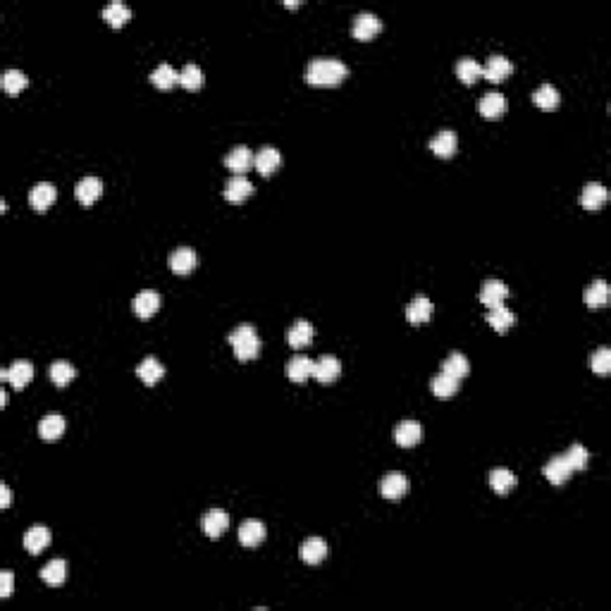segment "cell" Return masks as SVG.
<instances>
[{
    "label": "cell",
    "mask_w": 611,
    "mask_h": 611,
    "mask_svg": "<svg viewBox=\"0 0 611 611\" xmlns=\"http://www.w3.org/2000/svg\"><path fill=\"white\" fill-rule=\"evenodd\" d=\"M349 75V67H346L341 60L334 58H316L311 60L306 70V82L313 84V86H334V84H341Z\"/></svg>",
    "instance_id": "1"
},
{
    "label": "cell",
    "mask_w": 611,
    "mask_h": 611,
    "mask_svg": "<svg viewBox=\"0 0 611 611\" xmlns=\"http://www.w3.org/2000/svg\"><path fill=\"white\" fill-rule=\"evenodd\" d=\"M227 341L232 344L234 356L244 363L254 361V358L261 354V337H258L254 325H239V327L227 337Z\"/></svg>",
    "instance_id": "2"
},
{
    "label": "cell",
    "mask_w": 611,
    "mask_h": 611,
    "mask_svg": "<svg viewBox=\"0 0 611 611\" xmlns=\"http://www.w3.org/2000/svg\"><path fill=\"white\" fill-rule=\"evenodd\" d=\"M31 378H33V366L29 361H15L10 368L0 370V380L10 382L15 389H24V387L31 382Z\"/></svg>",
    "instance_id": "3"
},
{
    "label": "cell",
    "mask_w": 611,
    "mask_h": 611,
    "mask_svg": "<svg viewBox=\"0 0 611 611\" xmlns=\"http://www.w3.org/2000/svg\"><path fill=\"white\" fill-rule=\"evenodd\" d=\"M380 31H382V22H380L373 13L356 15L354 26H351V33H354V38H358V41H370V38L378 36Z\"/></svg>",
    "instance_id": "4"
},
{
    "label": "cell",
    "mask_w": 611,
    "mask_h": 611,
    "mask_svg": "<svg viewBox=\"0 0 611 611\" xmlns=\"http://www.w3.org/2000/svg\"><path fill=\"white\" fill-rule=\"evenodd\" d=\"M55 196H58V192H55L53 184L38 182V184H33L31 192H29V203L36 212H46L50 206L55 203Z\"/></svg>",
    "instance_id": "5"
},
{
    "label": "cell",
    "mask_w": 611,
    "mask_h": 611,
    "mask_svg": "<svg viewBox=\"0 0 611 611\" xmlns=\"http://www.w3.org/2000/svg\"><path fill=\"white\" fill-rule=\"evenodd\" d=\"M196 263H199V256H196L194 249H189V246H182V249H177L175 254H172L170 258H167V265H170V270L175 274H189L196 270Z\"/></svg>",
    "instance_id": "6"
},
{
    "label": "cell",
    "mask_w": 611,
    "mask_h": 611,
    "mask_svg": "<svg viewBox=\"0 0 611 611\" xmlns=\"http://www.w3.org/2000/svg\"><path fill=\"white\" fill-rule=\"evenodd\" d=\"M341 375V363L337 356L327 354L323 356L320 361H316V368H313V378L318 380V382L323 385H332L334 380H337Z\"/></svg>",
    "instance_id": "7"
},
{
    "label": "cell",
    "mask_w": 611,
    "mask_h": 611,
    "mask_svg": "<svg viewBox=\"0 0 611 611\" xmlns=\"http://www.w3.org/2000/svg\"><path fill=\"white\" fill-rule=\"evenodd\" d=\"M279 165H282V155H279V150L272 148V146H263L254 155V167L263 177H270Z\"/></svg>",
    "instance_id": "8"
},
{
    "label": "cell",
    "mask_w": 611,
    "mask_h": 611,
    "mask_svg": "<svg viewBox=\"0 0 611 611\" xmlns=\"http://www.w3.org/2000/svg\"><path fill=\"white\" fill-rule=\"evenodd\" d=\"M158 308H160V294L153 289L139 291L137 299H134V313H137L139 318H144V320L153 318L155 313H158Z\"/></svg>",
    "instance_id": "9"
},
{
    "label": "cell",
    "mask_w": 611,
    "mask_h": 611,
    "mask_svg": "<svg viewBox=\"0 0 611 611\" xmlns=\"http://www.w3.org/2000/svg\"><path fill=\"white\" fill-rule=\"evenodd\" d=\"M201 525H203L206 535L212 537V540H217V537H220L222 532L229 528V516L222 511V509H210V511L203 513V518H201Z\"/></svg>",
    "instance_id": "10"
},
{
    "label": "cell",
    "mask_w": 611,
    "mask_h": 611,
    "mask_svg": "<svg viewBox=\"0 0 611 611\" xmlns=\"http://www.w3.org/2000/svg\"><path fill=\"white\" fill-rule=\"evenodd\" d=\"M607 199H609L607 187H604V184H599V182H590V184H585V189H582V194H580V203H582V208H585V210H592V212L602 208V206L607 203Z\"/></svg>",
    "instance_id": "11"
},
{
    "label": "cell",
    "mask_w": 611,
    "mask_h": 611,
    "mask_svg": "<svg viewBox=\"0 0 611 611\" xmlns=\"http://www.w3.org/2000/svg\"><path fill=\"white\" fill-rule=\"evenodd\" d=\"M509 296V287L502 282V279H487L480 289V301L487 308H497L504 304V299Z\"/></svg>",
    "instance_id": "12"
},
{
    "label": "cell",
    "mask_w": 611,
    "mask_h": 611,
    "mask_svg": "<svg viewBox=\"0 0 611 611\" xmlns=\"http://www.w3.org/2000/svg\"><path fill=\"white\" fill-rule=\"evenodd\" d=\"M251 194H254V184H251L244 175H237V177L227 179L225 192H222V196H225L229 203H242V201L249 199Z\"/></svg>",
    "instance_id": "13"
},
{
    "label": "cell",
    "mask_w": 611,
    "mask_h": 611,
    "mask_svg": "<svg viewBox=\"0 0 611 611\" xmlns=\"http://www.w3.org/2000/svg\"><path fill=\"white\" fill-rule=\"evenodd\" d=\"M513 72V65L509 63L504 55H490L487 63L483 65V77H487L490 82H504L509 75Z\"/></svg>",
    "instance_id": "14"
},
{
    "label": "cell",
    "mask_w": 611,
    "mask_h": 611,
    "mask_svg": "<svg viewBox=\"0 0 611 611\" xmlns=\"http://www.w3.org/2000/svg\"><path fill=\"white\" fill-rule=\"evenodd\" d=\"M408 492V480L403 473H389L380 480V495L385 499H401Z\"/></svg>",
    "instance_id": "15"
},
{
    "label": "cell",
    "mask_w": 611,
    "mask_h": 611,
    "mask_svg": "<svg viewBox=\"0 0 611 611\" xmlns=\"http://www.w3.org/2000/svg\"><path fill=\"white\" fill-rule=\"evenodd\" d=\"M313 337H316V330H313V325L308 320H296L287 332V341L291 349H306L313 341Z\"/></svg>",
    "instance_id": "16"
},
{
    "label": "cell",
    "mask_w": 611,
    "mask_h": 611,
    "mask_svg": "<svg viewBox=\"0 0 611 611\" xmlns=\"http://www.w3.org/2000/svg\"><path fill=\"white\" fill-rule=\"evenodd\" d=\"M313 368H316V361H311L308 356H294L287 363V378L296 385H304L308 378H313Z\"/></svg>",
    "instance_id": "17"
},
{
    "label": "cell",
    "mask_w": 611,
    "mask_h": 611,
    "mask_svg": "<svg viewBox=\"0 0 611 611\" xmlns=\"http://www.w3.org/2000/svg\"><path fill=\"white\" fill-rule=\"evenodd\" d=\"M433 318V301L428 296H416L411 304L406 306V320L411 325H423Z\"/></svg>",
    "instance_id": "18"
},
{
    "label": "cell",
    "mask_w": 611,
    "mask_h": 611,
    "mask_svg": "<svg viewBox=\"0 0 611 611\" xmlns=\"http://www.w3.org/2000/svg\"><path fill=\"white\" fill-rule=\"evenodd\" d=\"M299 554H301V562L304 564L316 566V564L325 562V557H327V545H325V540H320V537H308L304 545H301Z\"/></svg>",
    "instance_id": "19"
},
{
    "label": "cell",
    "mask_w": 611,
    "mask_h": 611,
    "mask_svg": "<svg viewBox=\"0 0 611 611\" xmlns=\"http://www.w3.org/2000/svg\"><path fill=\"white\" fill-rule=\"evenodd\" d=\"M254 155L256 153H251L246 146H237V148H232L225 155V165L232 172H237V175H244V172H249V167L254 165Z\"/></svg>",
    "instance_id": "20"
},
{
    "label": "cell",
    "mask_w": 611,
    "mask_h": 611,
    "mask_svg": "<svg viewBox=\"0 0 611 611\" xmlns=\"http://www.w3.org/2000/svg\"><path fill=\"white\" fill-rule=\"evenodd\" d=\"M103 194V182L98 177H84L79 184H77V199H79L82 206H91L96 203Z\"/></svg>",
    "instance_id": "21"
},
{
    "label": "cell",
    "mask_w": 611,
    "mask_h": 611,
    "mask_svg": "<svg viewBox=\"0 0 611 611\" xmlns=\"http://www.w3.org/2000/svg\"><path fill=\"white\" fill-rule=\"evenodd\" d=\"M420 440H423V425L413 423V420H406V423L396 425L394 442L399 447H416Z\"/></svg>",
    "instance_id": "22"
},
{
    "label": "cell",
    "mask_w": 611,
    "mask_h": 611,
    "mask_svg": "<svg viewBox=\"0 0 611 611\" xmlns=\"http://www.w3.org/2000/svg\"><path fill=\"white\" fill-rule=\"evenodd\" d=\"M573 475V470H571L569 461H566V456L562 454V456H554L552 461L545 466V478L549 480L552 485H564L566 480Z\"/></svg>",
    "instance_id": "23"
},
{
    "label": "cell",
    "mask_w": 611,
    "mask_h": 611,
    "mask_svg": "<svg viewBox=\"0 0 611 611\" xmlns=\"http://www.w3.org/2000/svg\"><path fill=\"white\" fill-rule=\"evenodd\" d=\"M65 433V418L58 416V413H50L38 423V435H41L43 442H58Z\"/></svg>",
    "instance_id": "24"
},
{
    "label": "cell",
    "mask_w": 611,
    "mask_h": 611,
    "mask_svg": "<svg viewBox=\"0 0 611 611\" xmlns=\"http://www.w3.org/2000/svg\"><path fill=\"white\" fill-rule=\"evenodd\" d=\"M137 375H139V380H141L144 385L153 387V385H158V382H160V378H162V375H165V368L160 366L158 358L148 356V358H144V361L139 363Z\"/></svg>",
    "instance_id": "25"
},
{
    "label": "cell",
    "mask_w": 611,
    "mask_h": 611,
    "mask_svg": "<svg viewBox=\"0 0 611 611\" xmlns=\"http://www.w3.org/2000/svg\"><path fill=\"white\" fill-rule=\"evenodd\" d=\"M50 545V530L46 525H33L24 535V547L29 554H41Z\"/></svg>",
    "instance_id": "26"
},
{
    "label": "cell",
    "mask_w": 611,
    "mask_h": 611,
    "mask_svg": "<svg viewBox=\"0 0 611 611\" xmlns=\"http://www.w3.org/2000/svg\"><path fill=\"white\" fill-rule=\"evenodd\" d=\"M265 540V525L261 520H244L239 528V542L244 547H258Z\"/></svg>",
    "instance_id": "27"
},
{
    "label": "cell",
    "mask_w": 611,
    "mask_h": 611,
    "mask_svg": "<svg viewBox=\"0 0 611 611\" xmlns=\"http://www.w3.org/2000/svg\"><path fill=\"white\" fill-rule=\"evenodd\" d=\"M478 108L485 120H499V117L506 113V98H504L502 93H487V96H483V100H480Z\"/></svg>",
    "instance_id": "28"
},
{
    "label": "cell",
    "mask_w": 611,
    "mask_h": 611,
    "mask_svg": "<svg viewBox=\"0 0 611 611\" xmlns=\"http://www.w3.org/2000/svg\"><path fill=\"white\" fill-rule=\"evenodd\" d=\"M456 146H458V139H456V134L449 132V129L440 132L433 139V141H430V148H433V153L440 155V158H451V155L456 153Z\"/></svg>",
    "instance_id": "29"
},
{
    "label": "cell",
    "mask_w": 611,
    "mask_h": 611,
    "mask_svg": "<svg viewBox=\"0 0 611 611\" xmlns=\"http://www.w3.org/2000/svg\"><path fill=\"white\" fill-rule=\"evenodd\" d=\"M458 387H461V380L451 378V375L447 373H440L433 378V382H430V389H433L435 396H440V399H447V396H454L458 392Z\"/></svg>",
    "instance_id": "30"
},
{
    "label": "cell",
    "mask_w": 611,
    "mask_h": 611,
    "mask_svg": "<svg viewBox=\"0 0 611 611\" xmlns=\"http://www.w3.org/2000/svg\"><path fill=\"white\" fill-rule=\"evenodd\" d=\"M150 82L160 88V91H170L179 84V72L172 65H160L155 67V72L150 75Z\"/></svg>",
    "instance_id": "31"
},
{
    "label": "cell",
    "mask_w": 611,
    "mask_h": 611,
    "mask_svg": "<svg viewBox=\"0 0 611 611\" xmlns=\"http://www.w3.org/2000/svg\"><path fill=\"white\" fill-rule=\"evenodd\" d=\"M490 487L497 495H509L516 487V475L509 468H495L490 473Z\"/></svg>",
    "instance_id": "32"
},
{
    "label": "cell",
    "mask_w": 611,
    "mask_h": 611,
    "mask_svg": "<svg viewBox=\"0 0 611 611\" xmlns=\"http://www.w3.org/2000/svg\"><path fill=\"white\" fill-rule=\"evenodd\" d=\"M585 304L590 308H602L609 304V284L604 279H595L585 289Z\"/></svg>",
    "instance_id": "33"
},
{
    "label": "cell",
    "mask_w": 611,
    "mask_h": 611,
    "mask_svg": "<svg viewBox=\"0 0 611 611\" xmlns=\"http://www.w3.org/2000/svg\"><path fill=\"white\" fill-rule=\"evenodd\" d=\"M103 20L108 22L110 26H115V29H120V26H125L129 20H132V10L127 8V5H122V3H110V5H105V10H103Z\"/></svg>",
    "instance_id": "34"
},
{
    "label": "cell",
    "mask_w": 611,
    "mask_h": 611,
    "mask_svg": "<svg viewBox=\"0 0 611 611\" xmlns=\"http://www.w3.org/2000/svg\"><path fill=\"white\" fill-rule=\"evenodd\" d=\"M41 578L53 587L63 585L65 578H67V564L63 562V559H53V562H48L41 569Z\"/></svg>",
    "instance_id": "35"
},
{
    "label": "cell",
    "mask_w": 611,
    "mask_h": 611,
    "mask_svg": "<svg viewBox=\"0 0 611 611\" xmlns=\"http://www.w3.org/2000/svg\"><path fill=\"white\" fill-rule=\"evenodd\" d=\"M487 323L492 325V330H497V332L502 334L516 323V316L509 311V308L497 306V308H490V313H487Z\"/></svg>",
    "instance_id": "36"
},
{
    "label": "cell",
    "mask_w": 611,
    "mask_h": 611,
    "mask_svg": "<svg viewBox=\"0 0 611 611\" xmlns=\"http://www.w3.org/2000/svg\"><path fill=\"white\" fill-rule=\"evenodd\" d=\"M442 373L451 375V378H456V380H463L470 373L468 358L463 354H458V351H454V354L442 363Z\"/></svg>",
    "instance_id": "37"
},
{
    "label": "cell",
    "mask_w": 611,
    "mask_h": 611,
    "mask_svg": "<svg viewBox=\"0 0 611 611\" xmlns=\"http://www.w3.org/2000/svg\"><path fill=\"white\" fill-rule=\"evenodd\" d=\"M179 84H182L187 91H199V88L203 86V72H201V67L194 63L184 65V70L179 72Z\"/></svg>",
    "instance_id": "38"
},
{
    "label": "cell",
    "mask_w": 611,
    "mask_h": 611,
    "mask_svg": "<svg viewBox=\"0 0 611 611\" xmlns=\"http://www.w3.org/2000/svg\"><path fill=\"white\" fill-rule=\"evenodd\" d=\"M456 77L461 79L463 84H473L478 82V77H483V65L478 63V60L473 58H463L458 60L456 65Z\"/></svg>",
    "instance_id": "39"
},
{
    "label": "cell",
    "mask_w": 611,
    "mask_h": 611,
    "mask_svg": "<svg viewBox=\"0 0 611 611\" xmlns=\"http://www.w3.org/2000/svg\"><path fill=\"white\" fill-rule=\"evenodd\" d=\"M532 100H535L537 108L542 110H554L559 105V91L552 86V84H542L535 93H532Z\"/></svg>",
    "instance_id": "40"
},
{
    "label": "cell",
    "mask_w": 611,
    "mask_h": 611,
    "mask_svg": "<svg viewBox=\"0 0 611 611\" xmlns=\"http://www.w3.org/2000/svg\"><path fill=\"white\" fill-rule=\"evenodd\" d=\"M77 370L70 366L67 361H53L50 363V380H53V385L58 387H67L75 380Z\"/></svg>",
    "instance_id": "41"
},
{
    "label": "cell",
    "mask_w": 611,
    "mask_h": 611,
    "mask_svg": "<svg viewBox=\"0 0 611 611\" xmlns=\"http://www.w3.org/2000/svg\"><path fill=\"white\" fill-rule=\"evenodd\" d=\"M26 84H29V79H26V75L20 70H8L3 75V91L10 93V96H17L20 91H24Z\"/></svg>",
    "instance_id": "42"
},
{
    "label": "cell",
    "mask_w": 611,
    "mask_h": 611,
    "mask_svg": "<svg viewBox=\"0 0 611 611\" xmlns=\"http://www.w3.org/2000/svg\"><path fill=\"white\" fill-rule=\"evenodd\" d=\"M566 456V461H569V466H571V470H582L587 466V461H590V454H587V449L582 444H573L571 447L569 451L564 454Z\"/></svg>",
    "instance_id": "43"
},
{
    "label": "cell",
    "mask_w": 611,
    "mask_h": 611,
    "mask_svg": "<svg viewBox=\"0 0 611 611\" xmlns=\"http://www.w3.org/2000/svg\"><path fill=\"white\" fill-rule=\"evenodd\" d=\"M590 368H592V373H597V375L611 373V351L609 349H597L595 354L590 356Z\"/></svg>",
    "instance_id": "44"
},
{
    "label": "cell",
    "mask_w": 611,
    "mask_h": 611,
    "mask_svg": "<svg viewBox=\"0 0 611 611\" xmlns=\"http://www.w3.org/2000/svg\"><path fill=\"white\" fill-rule=\"evenodd\" d=\"M13 585H15L13 571H3V573H0V597L8 599L13 595Z\"/></svg>",
    "instance_id": "45"
},
{
    "label": "cell",
    "mask_w": 611,
    "mask_h": 611,
    "mask_svg": "<svg viewBox=\"0 0 611 611\" xmlns=\"http://www.w3.org/2000/svg\"><path fill=\"white\" fill-rule=\"evenodd\" d=\"M10 499H13V492H10L8 483H0V506L8 509L10 506Z\"/></svg>",
    "instance_id": "46"
},
{
    "label": "cell",
    "mask_w": 611,
    "mask_h": 611,
    "mask_svg": "<svg viewBox=\"0 0 611 611\" xmlns=\"http://www.w3.org/2000/svg\"><path fill=\"white\" fill-rule=\"evenodd\" d=\"M0 406H8V389H0Z\"/></svg>",
    "instance_id": "47"
}]
</instances>
